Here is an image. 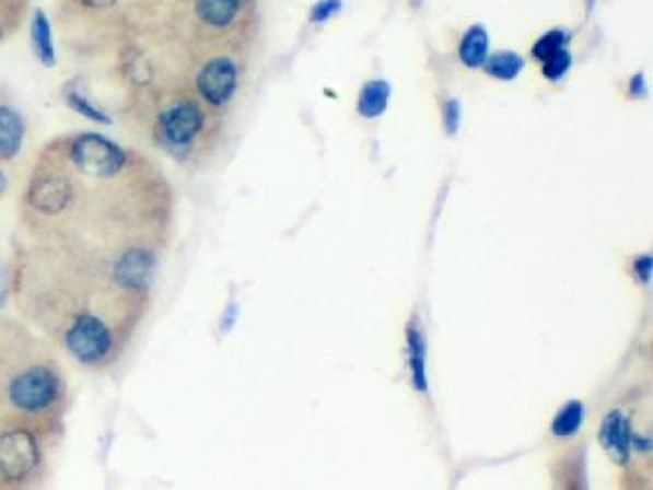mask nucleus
<instances>
[{"label": "nucleus", "mask_w": 653, "mask_h": 490, "mask_svg": "<svg viewBox=\"0 0 653 490\" xmlns=\"http://www.w3.org/2000/svg\"><path fill=\"white\" fill-rule=\"evenodd\" d=\"M130 101L150 142L183 167H199L217 150L222 114L202 103L185 79L133 93Z\"/></svg>", "instance_id": "f257e3e1"}, {"label": "nucleus", "mask_w": 653, "mask_h": 490, "mask_svg": "<svg viewBox=\"0 0 653 490\" xmlns=\"http://www.w3.org/2000/svg\"><path fill=\"white\" fill-rule=\"evenodd\" d=\"M244 77V66L234 48L187 49L185 83L202 103L222 114L234 103Z\"/></svg>", "instance_id": "f03ea898"}, {"label": "nucleus", "mask_w": 653, "mask_h": 490, "mask_svg": "<svg viewBox=\"0 0 653 490\" xmlns=\"http://www.w3.org/2000/svg\"><path fill=\"white\" fill-rule=\"evenodd\" d=\"M152 0H61V22L83 38L124 39L142 22Z\"/></svg>", "instance_id": "7ed1b4c3"}, {"label": "nucleus", "mask_w": 653, "mask_h": 490, "mask_svg": "<svg viewBox=\"0 0 653 490\" xmlns=\"http://www.w3.org/2000/svg\"><path fill=\"white\" fill-rule=\"evenodd\" d=\"M7 400L26 422L48 420L66 400L61 373L49 361H30L7 381Z\"/></svg>", "instance_id": "20e7f679"}, {"label": "nucleus", "mask_w": 653, "mask_h": 490, "mask_svg": "<svg viewBox=\"0 0 653 490\" xmlns=\"http://www.w3.org/2000/svg\"><path fill=\"white\" fill-rule=\"evenodd\" d=\"M120 336L103 314L95 311L75 312L61 330V343L67 353L83 368H105L123 351Z\"/></svg>", "instance_id": "39448f33"}, {"label": "nucleus", "mask_w": 653, "mask_h": 490, "mask_svg": "<svg viewBox=\"0 0 653 490\" xmlns=\"http://www.w3.org/2000/svg\"><path fill=\"white\" fill-rule=\"evenodd\" d=\"M44 465V445L32 425H10L0 432V490L34 481Z\"/></svg>", "instance_id": "423d86ee"}, {"label": "nucleus", "mask_w": 653, "mask_h": 490, "mask_svg": "<svg viewBox=\"0 0 653 490\" xmlns=\"http://www.w3.org/2000/svg\"><path fill=\"white\" fill-rule=\"evenodd\" d=\"M61 98L67 104L69 110L79 114L89 122L101 124V126H113V116L106 113L101 104L93 101L89 93V86L83 77H71L69 81L61 86Z\"/></svg>", "instance_id": "0eeeda50"}, {"label": "nucleus", "mask_w": 653, "mask_h": 490, "mask_svg": "<svg viewBox=\"0 0 653 490\" xmlns=\"http://www.w3.org/2000/svg\"><path fill=\"white\" fill-rule=\"evenodd\" d=\"M598 440L603 443L606 453L613 457V462L626 463L630 459V447H632L630 425L622 412L615 410L606 416Z\"/></svg>", "instance_id": "6e6552de"}, {"label": "nucleus", "mask_w": 653, "mask_h": 490, "mask_svg": "<svg viewBox=\"0 0 653 490\" xmlns=\"http://www.w3.org/2000/svg\"><path fill=\"white\" fill-rule=\"evenodd\" d=\"M24 138H26V122L22 114L12 106L0 104V161L9 163L16 160L22 151Z\"/></svg>", "instance_id": "1a4fd4ad"}, {"label": "nucleus", "mask_w": 653, "mask_h": 490, "mask_svg": "<svg viewBox=\"0 0 653 490\" xmlns=\"http://www.w3.org/2000/svg\"><path fill=\"white\" fill-rule=\"evenodd\" d=\"M30 39H32V51L39 63L54 69L57 66L56 39H54V28L46 10H34L32 24H30Z\"/></svg>", "instance_id": "9d476101"}, {"label": "nucleus", "mask_w": 653, "mask_h": 490, "mask_svg": "<svg viewBox=\"0 0 653 490\" xmlns=\"http://www.w3.org/2000/svg\"><path fill=\"white\" fill-rule=\"evenodd\" d=\"M489 46H491V38H489L487 28L483 24H474L471 28L465 32L464 38L459 42L462 63L469 67V69L483 67L487 57H489Z\"/></svg>", "instance_id": "9b49d317"}, {"label": "nucleus", "mask_w": 653, "mask_h": 490, "mask_svg": "<svg viewBox=\"0 0 653 490\" xmlns=\"http://www.w3.org/2000/svg\"><path fill=\"white\" fill-rule=\"evenodd\" d=\"M408 341V368L412 375V383L418 390H428L427 375V343L422 338V331L418 330L417 324H410L407 330Z\"/></svg>", "instance_id": "f8f14e48"}, {"label": "nucleus", "mask_w": 653, "mask_h": 490, "mask_svg": "<svg viewBox=\"0 0 653 490\" xmlns=\"http://www.w3.org/2000/svg\"><path fill=\"white\" fill-rule=\"evenodd\" d=\"M388 98H390V85L387 81H383V79L370 81L361 89L358 113L370 120L380 118L381 114L387 110Z\"/></svg>", "instance_id": "ddd939ff"}, {"label": "nucleus", "mask_w": 653, "mask_h": 490, "mask_svg": "<svg viewBox=\"0 0 653 490\" xmlns=\"http://www.w3.org/2000/svg\"><path fill=\"white\" fill-rule=\"evenodd\" d=\"M485 73L499 79V81H512L521 75L524 69V59H522L516 51H497L492 56L487 57L485 61Z\"/></svg>", "instance_id": "4468645a"}, {"label": "nucleus", "mask_w": 653, "mask_h": 490, "mask_svg": "<svg viewBox=\"0 0 653 490\" xmlns=\"http://www.w3.org/2000/svg\"><path fill=\"white\" fill-rule=\"evenodd\" d=\"M581 420H583V406L578 400H571L559 410L553 424H551V432L559 438L573 435L578 432Z\"/></svg>", "instance_id": "2eb2a0df"}, {"label": "nucleus", "mask_w": 653, "mask_h": 490, "mask_svg": "<svg viewBox=\"0 0 653 490\" xmlns=\"http://www.w3.org/2000/svg\"><path fill=\"white\" fill-rule=\"evenodd\" d=\"M569 36L565 30H549V32H546V34L534 44L532 56L544 63V61H548L549 57L556 56L559 49L565 48Z\"/></svg>", "instance_id": "dca6fc26"}, {"label": "nucleus", "mask_w": 653, "mask_h": 490, "mask_svg": "<svg viewBox=\"0 0 653 490\" xmlns=\"http://www.w3.org/2000/svg\"><path fill=\"white\" fill-rule=\"evenodd\" d=\"M571 63H573L571 51L565 48L559 49L556 56L549 57L548 61L541 63V73L549 81H558V79L568 73L569 69H571Z\"/></svg>", "instance_id": "f3484780"}, {"label": "nucleus", "mask_w": 653, "mask_h": 490, "mask_svg": "<svg viewBox=\"0 0 653 490\" xmlns=\"http://www.w3.org/2000/svg\"><path fill=\"white\" fill-rule=\"evenodd\" d=\"M343 2L341 0H318L311 9V22L313 24H323L326 20H330L331 16H336L340 12Z\"/></svg>", "instance_id": "a211bd4d"}, {"label": "nucleus", "mask_w": 653, "mask_h": 490, "mask_svg": "<svg viewBox=\"0 0 653 490\" xmlns=\"http://www.w3.org/2000/svg\"><path fill=\"white\" fill-rule=\"evenodd\" d=\"M459 120H462V108L455 98H450L444 106V124L447 136H454L459 130Z\"/></svg>", "instance_id": "6ab92c4d"}, {"label": "nucleus", "mask_w": 653, "mask_h": 490, "mask_svg": "<svg viewBox=\"0 0 653 490\" xmlns=\"http://www.w3.org/2000/svg\"><path fill=\"white\" fill-rule=\"evenodd\" d=\"M652 255H642V257L635 259L634 271L642 283H650V279H652Z\"/></svg>", "instance_id": "aec40b11"}, {"label": "nucleus", "mask_w": 653, "mask_h": 490, "mask_svg": "<svg viewBox=\"0 0 653 490\" xmlns=\"http://www.w3.org/2000/svg\"><path fill=\"white\" fill-rule=\"evenodd\" d=\"M10 287H12V279H10L9 267L0 257V306H4V302L9 301Z\"/></svg>", "instance_id": "412c9836"}, {"label": "nucleus", "mask_w": 653, "mask_h": 490, "mask_svg": "<svg viewBox=\"0 0 653 490\" xmlns=\"http://www.w3.org/2000/svg\"><path fill=\"white\" fill-rule=\"evenodd\" d=\"M628 93L634 98H644L648 95V86H645L644 73H638V75L630 79V85H628Z\"/></svg>", "instance_id": "4be33fe9"}, {"label": "nucleus", "mask_w": 653, "mask_h": 490, "mask_svg": "<svg viewBox=\"0 0 653 490\" xmlns=\"http://www.w3.org/2000/svg\"><path fill=\"white\" fill-rule=\"evenodd\" d=\"M16 28H19V26H16V24H14V22H12L7 14H2V12H0V44L7 39V36H9L10 32H14Z\"/></svg>", "instance_id": "5701e85b"}, {"label": "nucleus", "mask_w": 653, "mask_h": 490, "mask_svg": "<svg viewBox=\"0 0 653 490\" xmlns=\"http://www.w3.org/2000/svg\"><path fill=\"white\" fill-rule=\"evenodd\" d=\"M9 187V179H7V175L0 171V197L4 195V190Z\"/></svg>", "instance_id": "b1692460"}, {"label": "nucleus", "mask_w": 653, "mask_h": 490, "mask_svg": "<svg viewBox=\"0 0 653 490\" xmlns=\"http://www.w3.org/2000/svg\"><path fill=\"white\" fill-rule=\"evenodd\" d=\"M247 2H252V4H256V0H247Z\"/></svg>", "instance_id": "393cba45"}]
</instances>
